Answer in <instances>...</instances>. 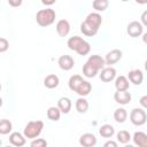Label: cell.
Listing matches in <instances>:
<instances>
[{
	"label": "cell",
	"instance_id": "4dcf8cb0",
	"mask_svg": "<svg viewBox=\"0 0 147 147\" xmlns=\"http://www.w3.org/2000/svg\"><path fill=\"white\" fill-rule=\"evenodd\" d=\"M131 139V136L127 131L125 130H122V131H118L117 133V140L121 142V144H127Z\"/></svg>",
	"mask_w": 147,
	"mask_h": 147
},
{
	"label": "cell",
	"instance_id": "603a6c76",
	"mask_svg": "<svg viewBox=\"0 0 147 147\" xmlns=\"http://www.w3.org/2000/svg\"><path fill=\"white\" fill-rule=\"evenodd\" d=\"M80 31L83 32V34H85L86 37H93V36H95L96 33H98V31L99 30H96V29H94V28H92L91 25H88L85 21L80 24Z\"/></svg>",
	"mask_w": 147,
	"mask_h": 147
},
{
	"label": "cell",
	"instance_id": "8992f818",
	"mask_svg": "<svg viewBox=\"0 0 147 147\" xmlns=\"http://www.w3.org/2000/svg\"><path fill=\"white\" fill-rule=\"evenodd\" d=\"M115 77H116V70H115V68H113V67L109 65V67H105L103 69H101L100 79L103 83H109L113 79H115Z\"/></svg>",
	"mask_w": 147,
	"mask_h": 147
},
{
	"label": "cell",
	"instance_id": "277c9868",
	"mask_svg": "<svg viewBox=\"0 0 147 147\" xmlns=\"http://www.w3.org/2000/svg\"><path fill=\"white\" fill-rule=\"evenodd\" d=\"M142 24L138 21H132L129 23L127 28H126V31H127V34L132 38H137V37H140L142 34Z\"/></svg>",
	"mask_w": 147,
	"mask_h": 147
},
{
	"label": "cell",
	"instance_id": "30bf717a",
	"mask_svg": "<svg viewBox=\"0 0 147 147\" xmlns=\"http://www.w3.org/2000/svg\"><path fill=\"white\" fill-rule=\"evenodd\" d=\"M25 136L20 132H13L9 134V142L15 147H22L25 145Z\"/></svg>",
	"mask_w": 147,
	"mask_h": 147
},
{
	"label": "cell",
	"instance_id": "e575fe53",
	"mask_svg": "<svg viewBox=\"0 0 147 147\" xmlns=\"http://www.w3.org/2000/svg\"><path fill=\"white\" fill-rule=\"evenodd\" d=\"M139 102H140V105H141L144 108L147 109V94H146V95H142V96L140 98Z\"/></svg>",
	"mask_w": 147,
	"mask_h": 147
},
{
	"label": "cell",
	"instance_id": "60d3db41",
	"mask_svg": "<svg viewBox=\"0 0 147 147\" xmlns=\"http://www.w3.org/2000/svg\"><path fill=\"white\" fill-rule=\"evenodd\" d=\"M145 69H146V71H147V60H146V62H145Z\"/></svg>",
	"mask_w": 147,
	"mask_h": 147
},
{
	"label": "cell",
	"instance_id": "5b68a950",
	"mask_svg": "<svg viewBox=\"0 0 147 147\" xmlns=\"http://www.w3.org/2000/svg\"><path fill=\"white\" fill-rule=\"evenodd\" d=\"M57 63H59V67L64 71L71 70L75 65V61L70 55H61L57 60Z\"/></svg>",
	"mask_w": 147,
	"mask_h": 147
},
{
	"label": "cell",
	"instance_id": "d4e9b609",
	"mask_svg": "<svg viewBox=\"0 0 147 147\" xmlns=\"http://www.w3.org/2000/svg\"><path fill=\"white\" fill-rule=\"evenodd\" d=\"M98 72H99V70L95 69V68H94L92 64H90L88 62H86V63L83 65V74H84V76H86V77H88V78L95 77Z\"/></svg>",
	"mask_w": 147,
	"mask_h": 147
},
{
	"label": "cell",
	"instance_id": "d590c367",
	"mask_svg": "<svg viewBox=\"0 0 147 147\" xmlns=\"http://www.w3.org/2000/svg\"><path fill=\"white\" fill-rule=\"evenodd\" d=\"M141 23L145 25V26H147V10H145L142 14H141Z\"/></svg>",
	"mask_w": 147,
	"mask_h": 147
},
{
	"label": "cell",
	"instance_id": "ba28073f",
	"mask_svg": "<svg viewBox=\"0 0 147 147\" xmlns=\"http://www.w3.org/2000/svg\"><path fill=\"white\" fill-rule=\"evenodd\" d=\"M122 59V51L121 49H113L110 52L107 53L105 60H106V64L108 65H111V64H115L116 62H118L119 60Z\"/></svg>",
	"mask_w": 147,
	"mask_h": 147
},
{
	"label": "cell",
	"instance_id": "6da1fadb",
	"mask_svg": "<svg viewBox=\"0 0 147 147\" xmlns=\"http://www.w3.org/2000/svg\"><path fill=\"white\" fill-rule=\"evenodd\" d=\"M55 17H56V14L52 8L40 9L36 14V22L39 26L46 28V26H49L51 24L54 23Z\"/></svg>",
	"mask_w": 147,
	"mask_h": 147
},
{
	"label": "cell",
	"instance_id": "8d00e7d4",
	"mask_svg": "<svg viewBox=\"0 0 147 147\" xmlns=\"http://www.w3.org/2000/svg\"><path fill=\"white\" fill-rule=\"evenodd\" d=\"M103 146H105V147H117V142L109 140V141L105 142V145H103Z\"/></svg>",
	"mask_w": 147,
	"mask_h": 147
},
{
	"label": "cell",
	"instance_id": "9a60e30c",
	"mask_svg": "<svg viewBox=\"0 0 147 147\" xmlns=\"http://www.w3.org/2000/svg\"><path fill=\"white\" fill-rule=\"evenodd\" d=\"M59 83H60V79L59 77L55 75V74H51V75H47L44 79V85L45 87L52 90V88H55L59 86Z\"/></svg>",
	"mask_w": 147,
	"mask_h": 147
},
{
	"label": "cell",
	"instance_id": "836d02e7",
	"mask_svg": "<svg viewBox=\"0 0 147 147\" xmlns=\"http://www.w3.org/2000/svg\"><path fill=\"white\" fill-rule=\"evenodd\" d=\"M22 2H23V0H8V5L11 7H15V8L20 7L22 5Z\"/></svg>",
	"mask_w": 147,
	"mask_h": 147
},
{
	"label": "cell",
	"instance_id": "74e56055",
	"mask_svg": "<svg viewBox=\"0 0 147 147\" xmlns=\"http://www.w3.org/2000/svg\"><path fill=\"white\" fill-rule=\"evenodd\" d=\"M56 2V0H41V3L45 6H52Z\"/></svg>",
	"mask_w": 147,
	"mask_h": 147
},
{
	"label": "cell",
	"instance_id": "4fadbf2b",
	"mask_svg": "<svg viewBox=\"0 0 147 147\" xmlns=\"http://www.w3.org/2000/svg\"><path fill=\"white\" fill-rule=\"evenodd\" d=\"M127 78L131 83H133L134 85H140L142 83V79H144V75L141 72V70L139 69H134V70H131L129 71L127 74Z\"/></svg>",
	"mask_w": 147,
	"mask_h": 147
},
{
	"label": "cell",
	"instance_id": "5bb4252c",
	"mask_svg": "<svg viewBox=\"0 0 147 147\" xmlns=\"http://www.w3.org/2000/svg\"><path fill=\"white\" fill-rule=\"evenodd\" d=\"M87 62H88L90 64H92V65H93L95 69H98V70L103 69L105 65H106V60H105L103 57H101L100 55H91V56L88 57Z\"/></svg>",
	"mask_w": 147,
	"mask_h": 147
},
{
	"label": "cell",
	"instance_id": "ab89813d",
	"mask_svg": "<svg viewBox=\"0 0 147 147\" xmlns=\"http://www.w3.org/2000/svg\"><path fill=\"white\" fill-rule=\"evenodd\" d=\"M142 41H144L145 44H147V32L142 34Z\"/></svg>",
	"mask_w": 147,
	"mask_h": 147
},
{
	"label": "cell",
	"instance_id": "7402d4cb",
	"mask_svg": "<svg viewBox=\"0 0 147 147\" xmlns=\"http://www.w3.org/2000/svg\"><path fill=\"white\" fill-rule=\"evenodd\" d=\"M83 80H84V79H83V77H82L80 75H72V76L69 78V82H68L69 88H70L71 91H74V92H76L77 87L79 86V84H80Z\"/></svg>",
	"mask_w": 147,
	"mask_h": 147
},
{
	"label": "cell",
	"instance_id": "d6986e66",
	"mask_svg": "<svg viewBox=\"0 0 147 147\" xmlns=\"http://www.w3.org/2000/svg\"><path fill=\"white\" fill-rule=\"evenodd\" d=\"M116 91H126L129 88V79L125 76H118L115 79Z\"/></svg>",
	"mask_w": 147,
	"mask_h": 147
},
{
	"label": "cell",
	"instance_id": "f546056e",
	"mask_svg": "<svg viewBox=\"0 0 147 147\" xmlns=\"http://www.w3.org/2000/svg\"><path fill=\"white\" fill-rule=\"evenodd\" d=\"M90 51H91V45L86 40H84L80 44V46L76 49V53L79 54V55H82V56H84V55H87L90 53Z\"/></svg>",
	"mask_w": 147,
	"mask_h": 147
},
{
	"label": "cell",
	"instance_id": "e0dca14e",
	"mask_svg": "<svg viewBox=\"0 0 147 147\" xmlns=\"http://www.w3.org/2000/svg\"><path fill=\"white\" fill-rule=\"evenodd\" d=\"M133 141L139 147H147V134L141 131H137L133 134Z\"/></svg>",
	"mask_w": 147,
	"mask_h": 147
},
{
	"label": "cell",
	"instance_id": "52a82bcc",
	"mask_svg": "<svg viewBox=\"0 0 147 147\" xmlns=\"http://www.w3.org/2000/svg\"><path fill=\"white\" fill-rule=\"evenodd\" d=\"M85 22H86L88 25H91L92 28L99 30V28H100V25H101V23H102V17H101V15H100L99 13H90V14L87 15Z\"/></svg>",
	"mask_w": 147,
	"mask_h": 147
},
{
	"label": "cell",
	"instance_id": "d6a6232c",
	"mask_svg": "<svg viewBox=\"0 0 147 147\" xmlns=\"http://www.w3.org/2000/svg\"><path fill=\"white\" fill-rule=\"evenodd\" d=\"M8 48H9V42H8V40H7L6 38L1 37V38H0V53L6 52Z\"/></svg>",
	"mask_w": 147,
	"mask_h": 147
},
{
	"label": "cell",
	"instance_id": "2e32d148",
	"mask_svg": "<svg viewBox=\"0 0 147 147\" xmlns=\"http://www.w3.org/2000/svg\"><path fill=\"white\" fill-rule=\"evenodd\" d=\"M91 91H92V85H91V83L87 82V80H83V82L79 84V86L77 87L76 93H77L78 95H80V96H86V95L90 94Z\"/></svg>",
	"mask_w": 147,
	"mask_h": 147
},
{
	"label": "cell",
	"instance_id": "7c38bea8",
	"mask_svg": "<svg viewBox=\"0 0 147 147\" xmlns=\"http://www.w3.org/2000/svg\"><path fill=\"white\" fill-rule=\"evenodd\" d=\"M56 31L60 37H67L70 31V24L67 20H60L56 23Z\"/></svg>",
	"mask_w": 147,
	"mask_h": 147
},
{
	"label": "cell",
	"instance_id": "ffe728a7",
	"mask_svg": "<svg viewBox=\"0 0 147 147\" xmlns=\"http://www.w3.org/2000/svg\"><path fill=\"white\" fill-rule=\"evenodd\" d=\"M99 133H100V136L103 137V138H111V137L114 136V133H115V129H114V126L110 125V124H103V125L100 127Z\"/></svg>",
	"mask_w": 147,
	"mask_h": 147
},
{
	"label": "cell",
	"instance_id": "b9f144b4",
	"mask_svg": "<svg viewBox=\"0 0 147 147\" xmlns=\"http://www.w3.org/2000/svg\"><path fill=\"white\" fill-rule=\"evenodd\" d=\"M121 1H123V2H126V1H129V0H121Z\"/></svg>",
	"mask_w": 147,
	"mask_h": 147
},
{
	"label": "cell",
	"instance_id": "44dd1931",
	"mask_svg": "<svg viewBox=\"0 0 147 147\" xmlns=\"http://www.w3.org/2000/svg\"><path fill=\"white\" fill-rule=\"evenodd\" d=\"M83 41H84L83 38L78 37V36H74V37H70V38L68 39L67 45H68V47H69L71 51H75V52H76V49L80 46V44H82Z\"/></svg>",
	"mask_w": 147,
	"mask_h": 147
},
{
	"label": "cell",
	"instance_id": "484cf974",
	"mask_svg": "<svg viewBox=\"0 0 147 147\" xmlns=\"http://www.w3.org/2000/svg\"><path fill=\"white\" fill-rule=\"evenodd\" d=\"M61 116V110L59 107H49L47 109V117L51 121H59Z\"/></svg>",
	"mask_w": 147,
	"mask_h": 147
},
{
	"label": "cell",
	"instance_id": "ac0fdd59",
	"mask_svg": "<svg viewBox=\"0 0 147 147\" xmlns=\"http://www.w3.org/2000/svg\"><path fill=\"white\" fill-rule=\"evenodd\" d=\"M57 107L60 108L61 113L63 114H68L71 109V100L69 98H65V96H62L57 101Z\"/></svg>",
	"mask_w": 147,
	"mask_h": 147
},
{
	"label": "cell",
	"instance_id": "83f0119b",
	"mask_svg": "<svg viewBox=\"0 0 147 147\" xmlns=\"http://www.w3.org/2000/svg\"><path fill=\"white\" fill-rule=\"evenodd\" d=\"M11 129H13V125L9 119L2 118L0 121V133L1 134H8L11 131Z\"/></svg>",
	"mask_w": 147,
	"mask_h": 147
},
{
	"label": "cell",
	"instance_id": "7a4b0ae2",
	"mask_svg": "<svg viewBox=\"0 0 147 147\" xmlns=\"http://www.w3.org/2000/svg\"><path fill=\"white\" fill-rule=\"evenodd\" d=\"M44 129V122L40 119L37 121H30L24 127V136L28 139H36Z\"/></svg>",
	"mask_w": 147,
	"mask_h": 147
},
{
	"label": "cell",
	"instance_id": "4316f807",
	"mask_svg": "<svg viewBox=\"0 0 147 147\" xmlns=\"http://www.w3.org/2000/svg\"><path fill=\"white\" fill-rule=\"evenodd\" d=\"M114 118L117 123H124L127 118V113L124 108H118L114 113Z\"/></svg>",
	"mask_w": 147,
	"mask_h": 147
},
{
	"label": "cell",
	"instance_id": "3957f363",
	"mask_svg": "<svg viewBox=\"0 0 147 147\" xmlns=\"http://www.w3.org/2000/svg\"><path fill=\"white\" fill-rule=\"evenodd\" d=\"M130 121H131V123L133 125L140 126V125H144L146 123L147 115H146L145 110H142L140 108H134L130 113Z\"/></svg>",
	"mask_w": 147,
	"mask_h": 147
},
{
	"label": "cell",
	"instance_id": "1f68e13d",
	"mask_svg": "<svg viewBox=\"0 0 147 147\" xmlns=\"http://www.w3.org/2000/svg\"><path fill=\"white\" fill-rule=\"evenodd\" d=\"M46 146H47V141L42 138H36L31 142V147H46Z\"/></svg>",
	"mask_w": 147,
	"mask_h": 147
},
{
	"label": "cell",
	"instance_id": "8fae6325",
	"mask_svg": "<svg viewBox=\"0 0 147 147\" xmlns=\"http://www.w3.org/2000/svg\"><path fill=\"white\" fill-rule=\"evenodd\" d=\"M79 144L83 147H92L96 144V138L93 133H84L79 138Z\"/></svg>",
	"mask_w": 147,
	"mask_h": 147
},
{
	"label": "cell",
	"instance_id": "f1b7e54d",
	"mask_svg": "<svg viewBox=\"0 0 147 147\" xmlns=\"http://www.w3.org/2000/svg\"><path fill=\"white\" fill-rule=\"evenodd\" d=\"M108 6H109L108 0H93L92 2V7L96 11H103L108 8Z\"/></svg>",
	"mask_w": 147,
	"mask_h": 147
},
{
	"label": "cell",
	"instance_id": "cb8c5ba5",
	"mask_svg": "<svg viewBox=\"0 0 147 147\" xmlns=\"http://www.w3.org/2000/svg\"><path fill=\"white\" fill-rule=\"evenodd\" d=\"M75 106H76V110L80 114L86 113L87 109H88V102H87L86 99H84V96H80L79 99H77Z\"/></svg>",
	"mask_w": 147,
	"mask_h": 147
},
{
	"label": "cell",
	"instance_id": "f35d334b",
	"mask_svg": "<svg viewBox=\"0 0 147 147\" xmlns=\"http://www.w3.org/2000/svg\"><path fill=\"white\" fill-rule=\"evenodd\" d=\"M136 2L139 5H145V3H147V0H136Z\"/></svg>",
	"mask_w": 147,
	"mask_h": 147
},
{
	"label": "cell",
	"instance_id": "9c48e42d",
	"mask_svg": "<svg viewBox=\"0 0 147 147\" xmlns=\"http://www.w3.org/2000/svg\"><path fill=\"white\" fill-rule=\"evenodd\" d=\"M114 99L119 105H127L131 101V93L126 91H116L114 94Z\"/></svg>",
	"mask_w": 147,
	"mask_h": 147
}]
</instances>
